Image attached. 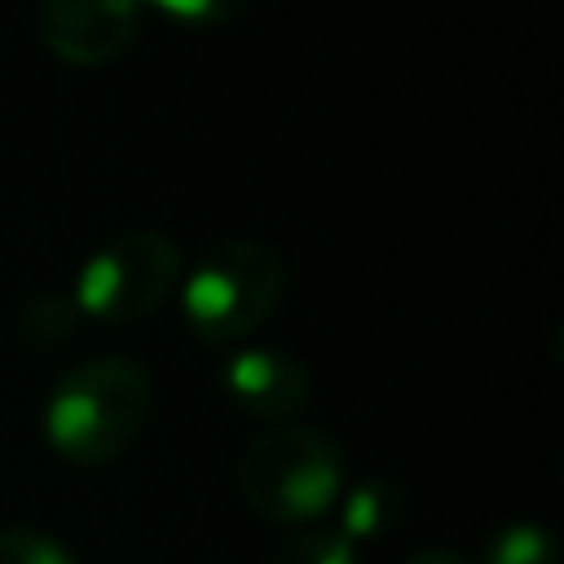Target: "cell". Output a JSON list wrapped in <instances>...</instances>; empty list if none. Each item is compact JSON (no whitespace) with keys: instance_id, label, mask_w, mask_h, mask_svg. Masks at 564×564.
Instances as JSON below:
<instances>
[{"instance_id":"1","label":"cell","mask_w":564,"mask_h":564,"mask_svg":"<svg viewBox=\"0 0 564 564\" xmlns=\"http://www.w3.org/2000/svg\"><path fill=\"white\" fill-rule=\"evenodd\" d=\"M150 414V375L132 357H88L70 366L44 401V436L75 467L115 463Z\"/></svg>"},{"instance_id":"2","label":"cell","mask_w":564,"mask_h":564,"mask_svg":"<svg viewBox=\"0 0 564 564\" xmlns=\"http://www.w3.org/2000/svg\"><path fill=\"white\" fill-rule=\"evenodd\" d=\"M242 502L269 524H313L344 494L339 445L304 423L264 427L238 463Z\"/></svg>"},{"instance_id":"3","label":"cell","mask_w":564,"mask_h":564,"mask_svg":"<svg viewBox=\"0 0 564 564\" xmlns=\"http://www.w3.org/2000/svg\"><path fill=\"white\" fill-rule=\"evenodd\" d=\"M286 291V260L260 238L216 242L181 286V313L207 344H238L269 322Z\"/></svg>"},{"instance_id":"4","label":"cell","mask_w":564,"mask_h":564,"mask_svg":"<svg viewBox=\"0 0 564 564\" xmlns=\"http://www.w3.org/2000/svg\"><path fill=\"white\" fill-rule=\"evenodd\" d=\"M181 286V247L159 229H128L101 242L75 278V308L106 326H132Z\"/></svg>"},{"instance_id":"5","label":"cell","mask_w":564,"mask_h":564,"mask_svg":"<svg viewBox=\"0 0 564 564\" xmlns=\"http://www.w3.org/2000/svg\"><path fill=\"white\" fill-rule=\"evenodd\" d=\"M40 40L70 66H106L141 35V0H44Z\"/></svg>"},{"instance_id":"6","label":"cell","mask_w":564,"mask_h":564,"mask_svg":"<svg viewBox=\"0 0 564 564\" xmlns=\"http://www.w3.org/2000/svg\"><path fill=\"white\" fill-rule=\"evenodd\" d=\"M220 388L225 397L260 419V423H295V414L308 405L313 397V379L308 370L291 357V352H278V348H247V352H234L220 370Z\"/></svg>"},{"instance_id":"7","label":"cell","mask_w":564,"mask_h":564,"mask_svg":"<svg viewBox=\"0 0 564 564\" xmlns=\"http://www.w3.org/2000/svg\"><path fill=\"white\" fill-rule=\"evenodd\" d=\"M339 538H348L352 546L361 542H379L383 533H392L401 524V511H405V494L392 476H361L352 485H344L339 502Z\"/></svg>"},{"instance_id":"8","label":"cell","mask_w":564,"mask_h":564,"mask_svg":"<svg viewBox=\"0 0 564 564\" xmlns=\"http://www.w3.org/2000/svg\"><path fill=\"white\" fill-rule=\"evenodd\" d=\"M485 564H555V538L533 520H511L489 538Z\"/></svg>"},{"instance_id":"9","label":"cell","mask_w":564,"mask_h":564,"mask_svg":"<svg viewBox=\"0 0 564 564\" xmlns=\"http://www.w3.org/2000/svg\"><path fill=\"white\" fill-rule=\"evenodd\" d=\"M75 322H79L75 300H70V295H57V291L35 295V300L26 304V313H22V330H26V339L48 344V348L62 344V339L75 330Z\"/></svg>"},{"instance_id":"10","label":"cell","mask_w":564,"mask_h":564,"mask_svg":"<svg viewBox=\"0 0 564 564\" xmlns=\"http://www.w3.org/2000/svg\"><path fill=\"white\" fill-rule=\"evenodd\" d=\"M0 564H75V555L44 529H0Z\"/></svg>"},{"instance_id":"11","label":"cell","mask_w":564,"mask_h":564,"mask_svg":"<svg viewBox=\"0 0 564 564\" xmlns=\"http://www.w3.org/2000/svg\"><path fill=\"white\" fill-rule=\"evenodd\" d=\"M273 564H357V546L348 538H339L335 529H308L300 538H291Z\"/></svg>"},{"instance_id":"12","label":"cell","mask_w":564,"mask_h":564,"mask_svg":"<svg viewBox=\"0 0 564 564\" xmlns=\"http://www.w3.org/2000/svg\"><path fill=\"white\" fill-rule=\"evenodd\" d=\"M150 4H159L163 13H172L181 22H198V26L229 22L238 9H247V0H150Z\"/></svg>"},{"instance_id":"13","label":"cell","mask_w":564,"mask_h":564,"mask_svg":"<svg viewBox=\"0 0 564 564\" xmlns=\"http://www.w3.org/2000/svg\"><path fill=\"white\" fill-rule=\"evenodd\" d=\"M405 564H476V560H467L463 551H449V546H423Z\"/></svg>"}]
</instances>
